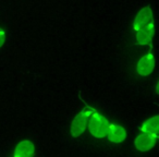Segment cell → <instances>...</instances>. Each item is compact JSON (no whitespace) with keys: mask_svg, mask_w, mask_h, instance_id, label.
I'll return each instance as SVG.
<instances>
[{"mask_svg":"<svg viewBox=\"0 0 159 157\" xmlns=\"http://www.w3.org/2000/svg\"><path fill=\"white\" fill-rule=\"evenodd\" d=\"M87 126H89V132L92 133L93 136L102 139V137H105L107 135V131H108L109 128V121L102 113L96 111L95 109H92V113L89 119Z\"/></svg>","mask_w":159,"mask_h":157,"instance_id":"6da1fadb","label":"cell"},{"mask_svg":"<svg viewBox=\"0 0 159 157\" xmlns=\"http://www.w3.org/2000/svg\"><path fill=\"white\" fill-rule=\"evenodd\" d=\"M155 68V58L152 53H147L139 59L137 62V73L142 76L149 75L154 71Z\"/></svg>","mask_w":159,"mask_h":157,"instance_id":"277c9868","label":"cell"},{"mask_svg":"<svg viewBox=\"0 0 159 157\" xmlns=\"http://www.w3.org/2000/svg\"><path fill=\"white\" fill-rule=\"evenodd\" d=\"M155 34L154 23L146 25L136 31V43L139 45H149Z\"/></svg>","mask_w":159,"mask_h":157,"instance_id":"8992f818","label":"cell"},{"mask_svg":"<svg viewBox=\"0 0 159 157\" xmlns=\"http://www.w3.org/2000/svg\"><path fill=\"white\" fill-rule=\"evenodd\" d=\"M91 113H92V108H84L73 119L70 127L71 135L72 136L77 137L85 132L87 123H89V119L91 117Z\"/></svg>","mask_w":159,"mask_h":157,"instance_id":"7a4b0ae2","label":"cell"},{"mask_svg":"<svg viewBox=\"0 0 159 157\" xmlns=\"http://www.w3.org/2000/svg\"><path fill=\"white\" fill-rule=\"evenodd\" d=\"M158 123H159V117L157 115L152 117L150 119L146 120L141 127L142 133L158 135Z\"/></svg>","mask_w":159,"mask_h":157,"instance_id":"9c48e42d","label":"cell"},{"mask_svg":"<svg viewBox=\"0 0 159 157\" xmlns=\"http://www.w3.org/2000/svg\"><path fill=\"white\" fill-rule=\"evenodd\" d=\"M108 140L112 143H121L125 140L126 131L120 124H109L108 131H107Z\"/></svg>","mask_w":159,"mask_h":157,"instance_id":"52a82bcc","label":"cell"},{"mask_svg":"<svg viewBox=\"0 0 159 157\" xmlns=\"http://www.w3.org/2000/svg\"><path fill=\"white\" fill-rule=\"evenodd\" d=\"M35 154V146L29 140L21 141L14 150V157H33Z\"/></svg>","mask_w":159,"mask_h":157,"instance_id":"ba28073f","label":"cell"},{"mask_svg":"<svg viewBox=\"0 0 159 157\" xmlns=\"http://www.w3.org/2000/svg\"><path fill=\"white\" fill-rule=\"evenodd\" d=\"M157 137L158 135L156 134H148V133H142L135 139L134 145L135 148L139 152H147V150L154 148V146L157 143Z\"/></svg>","mask_w":159,"mask_h":157,"instance_id":"3957f363","label":"cell"},{"mask_svg":"<svg viewBox=\"0 0 159 157\" xmlns=\"http://www.w3.org/2000/svg\"><path fill=\"white\" fill-rule=\"evenodd\" d=\"M5 40H6V34L5 32L0 30V47H2V45L5 44Z\"/></svg>","mask_w":159,"mask_h":157,"instance_id":"30bf717a","label":"cell"},{"mask_svg":"<svg viewBox=\"0 0 159 157\" xmlns=\"http://www.w3.org/2000/svg\"><path fill=\"white\" fill-rule=\"evenodd\" d=\"M150 23H152V11L150 7H145L135 16L133 26H134L135 31H137V30L142 29V27L146 26Z\"/></svg>","mask_w":159,"mask_h":157,"instance_id":"5b68a950","label":"cell"}]
</instances>
